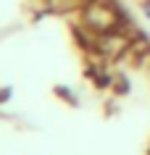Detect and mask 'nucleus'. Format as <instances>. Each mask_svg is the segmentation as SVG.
Listing matches in <instances>:
<instances>
[{
	"label": "nucleus",
	"instance_id": "nucleus-2",
	"mask_svg": "<svg viewBox=\"0 0 150 155\" xmlns=\"http://www.w3.org/2000/svg\"><path fill=\"white\" fill-rule=\"evenodd\" d=\"M140 11L145 16V21H150V0H140Z\"/></svg>",
	"mask_w": 150,
	"mask_h": 155
},
{
	"label": "nucleus",
	"instance_id": "nucleus-1",
	"mask_svg": "<svg viewBox=\"0 0 150 155\" xmlns=\"http://www.w3.org/2000/svg\"><path fill=\"white\" fill-rule=\"evenodd\" d=\"M82 18H84V26L87 29H95L100 34L116 32L118 21H121L118 8L111 0H87L82 5Z\"/></svg>",
	"mask_w": 150,
	"mask_h": 155
}]
</instances>
